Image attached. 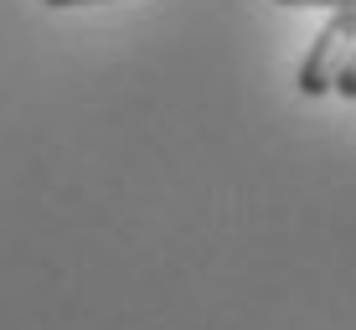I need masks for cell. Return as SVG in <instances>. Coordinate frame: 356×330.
<instances>
[{
  "label": "cell",
  "mask_w": 356,
  "mask_h": 330,
  "mask_svg": "<svg viewBox=\"0 0 356 330\" xmlns=\"http://www.w3.org/2000/svg\"><path fill=\"white\" fill-rule=\"evenodd\" d=\"M351 42H356V6H341V10H330V21L315 31L294 88H300L305 99H325V93L336 88V72H341V63H346Z\"/></svg>",
  "instance_id": "obj_1"
},
{
  "label": "cell",
  "mask_w": 356,
  "mask_h": 330,
  "mask_svg": "<svg viewBox=\"0 0 356 330\" xmlns=\"http://www.w3.org/2000/svg\"><path fill=\"white\" fill-rule=\"evenodd\" d=\"M336 99H346V104H356V42H351V52H346V63H341V72H336Z\"/></svg>",
  "instance_id": "obj_2"
},
{
  "label": "cell",
  "mask_w": 356,
  "mask_h": 330,
  "mask_svg": "<svg viewBox=\"0 0 356 330\" xmlns=\"http://www.w3.org/2000/svg\"><path fill=\"white\" fill-rule=\"evenodd\" d=\"M279 6H321V10H341V6H356V0H279Z\"/></svg>",
  "instance_id": "obj_3"
},
{
  "label": "cell",
  "mask_w": 356,
  "mask_h": 330,
  "mask_svg": "<svg viewBox=\"0 0 356 330\" xmlns=\"http://www.w3.org/2000/svg\"><path fill=\"white\" fill-rule=\"evenodd\" d=\"M42 6H88V0H42Z\"/></svg>",
  "instance_id": "obj_4"
}]
</instances>
